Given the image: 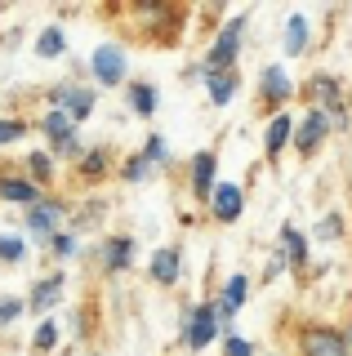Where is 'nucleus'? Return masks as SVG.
Masks as SVG:
<instances>
[{"label":"nucleus","mask_w":352,"mask_h":356,"mask_svg":"<svg viewBox=\"0 0 352 356\" xmlns=\"http://www.w3.org/2000/svg\"><path fill=\"white\" fill-rule=\"evenodd\" d=\"M241 36H246V18H232L223 31L214 36L210 54H205V72H237L241 58Z\"/></svg>","instance_id":"1"},{"label":"nucleus","mask_w":352,"mask_h":356,"mask_svg":"<svg viewBox=\"0 0 352 356\" xmlns=\"http://www.w3.org/2000/svg\"><path fill=\"white\" fill-rule=\"evenodd\" d=\"M299 356H348L344 330H335V325H303L299 330Z\"/></svg>","instance_id":"2"},{"label":"nucleus","mask_w":352,"mask_h":356,"mask_svg":"<svg viewBox=\"0 0 352 356\" xmlns=\"http://www.w3.org/2000/svg\"><path fill=\"white\" fill-rule=\"evenodd\" d=\"M90 72L103 89L125 85V49H120V44H98L94 58H90Z\"/></svg>","instance_id":"3"},{"label":"nucleus","mask_w":352,"mask_h":356,"mask_svg":"<svg viewBox=\"0 0 352 356\" xmlns=\"http://www.w3.org/2000/svg\"><path fill=\"white\" fill-rule=\"evenodd\" d=\"M183 339H188V348H196V352H205V348L218 339V316H214L210 303H201V307L188 316V330H183Z\"/></svg>","instance_id":"4"},{"label":"nucleus","mask_w":352,"mask_h":356,"mask_svg":"<svg viewBox=\"0 0 352 356\" xmlns=\"http://www.w3.org/2000/svg\"><path fill=\"white\" fill-rule=\"evenodd\" d=\"M326 134H330V116H326V111H317V107H312V111L303 116V125L294 129V138H290V143H294V147H299L303 156H312V152H317V147L326 143Z\"/></svg>","instance_id":"5"},{"label":"nucleus","mask_w":352,"mask_h":356,"mask_svg":"<svg viewBox=\"0 0 352 356\" xmlns=\"http://www.w3.org/2000/svg\"><path fill=\"white\" fill-rule=\"evenodd\" d=\"M210 209H214V218H218V222H237V218H241V209H246V192H241L237 183H214V192H210Z\"/></svg>","instance_id":"6"},{"label":"nucleus","mask_w":352,"mask_h":356,"mask_svg":"<svg viewBox=\"0 0 352 356\" xmlns=\"http://www.w3.org/2000/svg\"><path fill=\"white\" fill-rule=\"evenodd\" d=\"M63 289H67V276H45V281H36L31 285V294H27V307L31 312H49L54 303H63Z\"/></svg>","instance_id":"7"},{"label":"nucleus","mask_w":352,"mask_h":356,"mask_svg":"<svg viewBox=\"0 0 352 356\" xmlns=\"http://www.w3.org/2000/svg\"><path fill=\"white\" fill-rule=\"evenodd\" d=\"M58 218H63V205H58V200H36V205L27 209V232H31V236H54Z\"/></svg>","instance_id":"8"},{"label":"nucleus","mask_w":352,"mask_h":356,"mask_svg":"<svg viewBox=\"0 0 352 356\" xmlns=\"http://www.w3.org/2000/svg\"><path fill=\"white\" fill-rule=\"evenodd\" d=\"M214 174H218V156L214 152H196L192 156V192H196V200H205L214 192Z\"/></svg>","instance_id":"9"},{"label":"nucleus","mask_w":352,"mask_h":356,"mask_svg":"<svg viewBox=\"0 0 352 356\" xmlns=\"http://www.w3.org/2000/svg\"><path fill=\"white\" fill-rule=\"evenodd\" d=\"M179 267H183L179 245H161V250L152 254V281H157V285H174V281H179Z\"/></svg>","instance_id":"10"},{"label":"nucleus","mask_w":352,"mask_h":356,"mask_svg":"<svg viewBox=\"0 0 352 356\" xmlns=\"http://www.w3.org/2000/svg\"><path fill=\"white\" fill-rule=\"evenodd\" d=\"M290 138H294V120L285 116V111H277V116L268 120V134H263V152H268L272 161H277V156L290 147Z\"/></svg>","instance_id":"11"},{"label":"nucleus","mask_w":352,"mask_h":356,"mask_svg":"<svg viewBox=\"0 0 352 356\" xmlns=\"http://www.w3.org/2000/svg\"><path fill=\"white\" fill-rule=\"evenodd\" d=\"M263 103H285L294 94V81L285 76V67H263V81H259Z\"/></svg>","instance_id":"12"},{"label":"nucleus","mask_w":352,"mask_h":356,"mask_svg":"<svg viewBox=\"0 0 352 356\" xmlns=\"http://www.w3.org/2000/svg\"><path fill=\"white\" fill-rule=\"evenodd\" d=\"M0 200H9V205H23V209H31L40 200V187L31 183V178H0Z\"/></svg>","instance_id":"13"},{"label":"nucleus","mask_w":352,"mask_h":356,"mask_svg":"<svg viewBox=\"0 0 352 356\" xmlns=\"http://www.w3.org/2000/svg\"><path fill=\"white\" fill-rule=\"evenodd\" d=\"M63 103V111H67L72 120H85L94 111V89H81V85H63L58 94H54Z\"/></svg>","instance_id":"14"},{"label":"nucleus","mask_w":352,"mask_h":356,"mask_svg":"<svg viewBox=\"0 0 352 356\" xmlns=\"http://www.w3.org/2000/svg\"><path fill=\"white\" fill-rule=\"evenodd\" d=\"M237 85H241L237 72H205V89H210V103L214 107H227V103H232Z\"/></svg>","instance_id":"15"},{"label":"nucleus","mask_w":352,"mask_h":356,"mask_svg":"<svg viewBox=\"0 0 352 356\" xmlns=\"http://www.w3.org/2000/svg\"><path fill=\"white\" fill-rule=\"evenodd\" d=\"M129 263H134V241L129 236H112L103 245V267L107 272H125Z\"/></svg>","instance_id":"16"},{"label":"nucleus","mask_w":352,"mask_h":356,"mask_svg":"<svg viewBox=\"0 0 352 356\" xmlns=\"http://www.w3.org/2000/svg\"><path fill=\"white\" fill-rule=\"evenodd\" d=\"M129 107H134V116H157V85L134 81L129 85Z\"/></svg>","instance_id":"17"},{"label":"nucleus","mask_w":352,"mask_h":356,"mask_svg":"<svg viewBox=\"0 0 352 356\" xmlns=\"http://www.w3.org/2000/svg\"><path fill=\"white\" fill-rule=\"evenodd\" d=\"M303 49H307V18L303 14H290V22H285V54L299 58Z\"/></svg>","instance_id":"18"},{"label":"nucleus","mask_w":352,"mask_h":356,"mask_svg":"<svg viewBox=\"0 0 352 356\" xmlns=\"http://www.w3.org/2000/svg\"><path fill=\"white\" fill-rule=\"evenodd\" d=\"M281 241H285V245H281L285 259H290V263L303 272V263H307V236H303L299 227H281Z\"/></svg>","instance_id":"19"},{"label":"nucleus","mask_w":352,"mask_h":356,"mask_svg":"<svg viewBox=\"0 0 352 356\" xmlns=\"http://www.w3.org/2000/svg\"><path fill=\"white\" fill-rule=\"evenodd\" d=\"M36 54L40 58H63L67 54V36H63V27H45L36 36Z\"/></svg>","instance_id":"20"},{"label":"nucleus","mask_w":352,"mask_h":356,"mask_svg":"<svg viewBox=\"0 0 352 356\" xmlns=\"http://www.w3.org/2000/svg\"><path fill=\"white\" fill-rule=\"evenodd\" d=\"M27 178H31L36 187H45L49 178H54V156H49V152H31V156H27Z\"/></svg>","instance_id":"21"},{"label":"nucleus","mask_w":352,"mask_h":356,"mask_svg":"<svg viewBox=\"0 0 352 356\" xmlns=\"http://www.w3.org/2000/svg\"><path fill=\"white\" fill-rule=\"evenodd\" d=\"M218 298H223L227 307H241V303L250 298V276H232V281L223 285V294H218Z\"/></svg>","instance_id":"22"},{"label":"nucleus","mask_w":352,"mask_h":356,"mask_svg":"<svg viewBox=\"0 0 352 356\" xmlns=\"http://www.w3.org/2000/svg\"><path fill=\"white\" fill-rule=\"evenodd\" d=\"M107 174V152L103 147H98V152H85L81 156V178H90V183H94V178H103Z\"/></svg>","instance_id":"23"},{"label":"nucleus","mask_w":352,"mask_h":356,"mask_svg":"<svg viewBox=\"0 0 352 356\" xmlns=\"http://www.w3.org/2000/svg\"><path fill=\"white\" fill-rule=\"evenodd\" d=\"M31 348H36V352H54V348H58V321H40Z\"/></svg>","instance_id":"24"},{"label":"nucleus","mask_w":352,"mask_h":356,"mask_svg":"<svg viewBox=\"0 0 352 356\" xmlns=\"http://www.w3.org/2000/svg\"><path fill=\"white\" fill-rule=\"evenodd\" d=\"M23 259H27L23 236H0V263H23Z\"/></svg>","instance_id":"25"},{"label":"nucleus","mask_w":352,"mask_h":356,"mask_svg":"<svg viewBox=\"0 0 352 356\" xmlns=\"http://www.w3.org/2000/svg\"><path fill=\"white\" fill-rule=\"evenodd\" d=\"M143 156H147V165H165V161H170V143H165L161 134H147V147H143Z\"/></svg>","instance_id":"26"},{"label":"nucleus","mask_w":352,"mask_h":356,"mask_svg":"<svg viewBox=\"0 0 352 356\" xmlns=\"http://www.w3.org/2000/svg\"><path fill=\"white\" fill-rule=\"evenodd\" d=\"M147 170H152V165H147V156H129V161H125V170H120V178H125V183H143V178H147Z\"/></svg>","instance_id":"27"},{"label":"nucleus","mask_w":352,"mask_h":356,"mask_svg":"<svg viewBox=\"0 0 352 356\" xmlns=\"http://www.w3.org/2000/svg\"><path fill=\"white\" fill-rule=\"evenodd\" d=\"M49 254H54V259H72V254H76V236H72V232H54V236H49Z\"/></svg>","instance_id":"28"},{"label":"nucleus","mask_w":352,"mask_h":356,"mask_svg":"<svg viewBox=\"0 0 352 356\" xmlns=\"http://www.w3.org/2000/svg\"><path fill=\"white\" fill-rule=\"evenodd\" d=\"M14 138H27V120H18V116L0 120V147H9Z\"/></svg>","instance_id":"29"},{"label":"nucleus","mask_w":352,"mask_h":356,"mask_svg":"<svg viewBox=\"0 0 352 356\" xmlns=\"http://www.w3.org/2000/svg\"><path fill=\"white\" fill-rule=\"evenodd\" d=\"M23 312H27L23 298H0V325H14V321L23 316Z\"/></svg>","instance_id":"30"},{"label":"nucleus","mask_w":352,"mask_h":356,"mask_svg":"<svg viewBox=\"0 0 352 356\" xmlns=\"http://www.w3.org/2000/svg\"><path fill=\"white\" fill-rule=\"evenodd\" d=\"M223 356H255V348H250V339H241V334H227V339H223Z\"/></svg>","instance_id":"31"},{"label":"nucleus","mask_w":352,"mask_h":356,"mask_svg":"<svg viewBox=\"0 0 352 356\" xmlns=\"http://www.w3.org/2000/svg\"><path fill=\"white\" fill-rule=\"evenodd\" d=\"M285 267H290V259H285V250H277V254H272V263H268V281H277Z\"/></svg>","instance_id":"32"},{"label":"nucleus","mask_w":352,"mask_h":356,"mask_svg":"<svg viewBox=\"0 0 352 356\" xmlns=\"http://www.w3.org/2000/svg\"><path fill=\"white\" fill-rule=\"evenodd\" d=\"M339 232H344V222H339V218H326L321 227H317V236H321V241H335Z\"/></svg>","instance_id":"33"},{"label":"nucleus","mask_w":352,"mask_h":356,"mask_svg":"<svg viewBox=\"0 0 352 356\" xmlns=\"http://www.w3.org/2000/svg\"><path fill=\"white\" fill-rule=\"evenodd\" d=\"M344 343H348V356H352V325L344 330Z\"/></svg>","instance_id":"34"}]
</instances>
